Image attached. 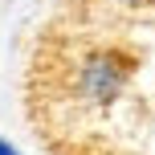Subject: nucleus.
Returning a JSON list of instances; mask_svg holds the SVG:
<instances>
[{"label":"nucleus","instance_id":"1","mask_svg":"<svg viewBox=\"0 0 155 155\" xmlns=\"http://www.w3.org/2000/svg\"><path fill=\"white\" fill-rule=\"evenodd\" d=\"M0 155H21V151H12V147H8L4 139H0Z\"/></svg>","mask_w":155,"mask_h":155},{"label":"nucleus","instance_id":"2","mask_svg":"<svg viewBox=\"0 0 155 155\" xmlns=\"http://www.w3.org/2000/svg\"><path fill=\"white\" fill-rule=\"evenodd\" d=\"M123 4H143V0H123Z\"/></svg>","mask_w":155,"mask_h":155}]
</instances>
